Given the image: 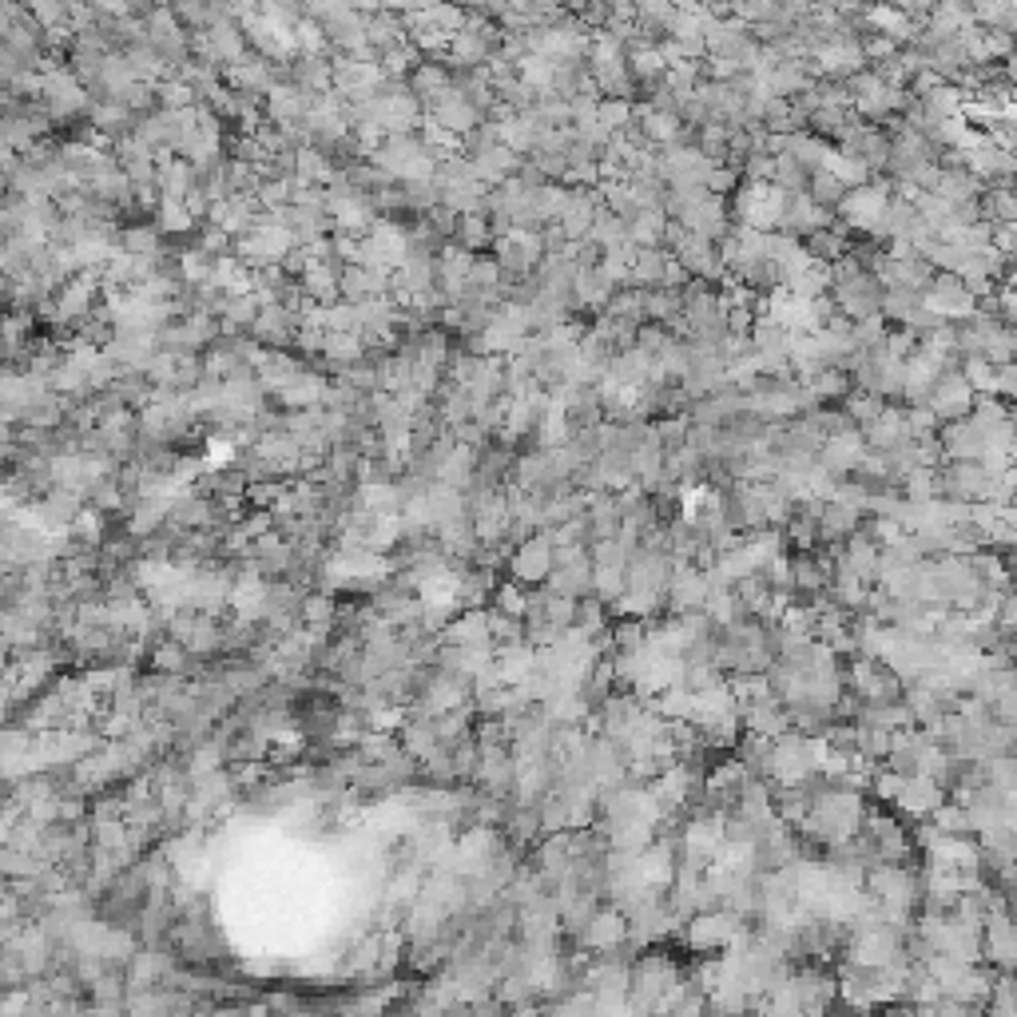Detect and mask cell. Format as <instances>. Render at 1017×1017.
Wrapping results in <instances>:
<instances>
[{
	"label": "cell",
	"mask_w": 1017,
	"mask_h": 1017,
	"mask_svg": "<svg viewBox=\"0 0 1017 1017\" xmlns=\"http://www.w3.org/2000/svg\"><path fill=\"white\" fill-rule=\"evenodd\" d=\"M628 942V914L621 910V906H608V910H596L592 914V923L584 926V935L577 946H584V950H613V946Z\"/></svg>",
	"instance_id": "obj_5"
},
{
	"label": "cell",
	"mask_w": 1017,
	"mask_h": 1017,
	"mask_svg": "<svg viewBox=\"0 0 1017 1017\" xmlns=\"http://www.w3.org/2000/svg\"><path fill=\"white\" fill-rule=\"evenodd\" d=\"M862 509L847 505V501L830 498L819 501V540H847L851 533H859Z\"/></svg>",
	"instance_id": "obj_7"
},
{
	"label": "cell",
	"mask_w": 1017,
	"mask_h": 1017,
	"mask_svg": "<svg viewBox=\"0 0 1017 1017\" xmlns=\"http://www.w3.org/2000/svg\"><path fill=\"white\" fill-rule=\"evenodd\" d=\"M577 628L601 636L604 633V601H589V596H581V601H577Z\"/></svg>",
	"instance_id": "obj_13"
},
{
	"label": "cell",
	"mask_w": 1017,
	"mask_h": 1017,
	"mask_svg": "<svg viewBox=\"0 0 1017 1017\" xmlns=\"http://www.w3.org/2000/svg\"><path fill=\"white\" fill-rule=\"evenodd\" d=\"M815 775V756H811V736L807 731H783L771 744V783L775 787H795Z\"/></svg>",
	"instance_id": "obj_1"
},
{
	"label": "cell",
	"mask_w": 1017,
	"mask_h": 1017,
	"mask_svg": "<svg viewBox=\"0 0 1017 1017\" xmlns=\"http://www.w3.org/2000/svg\"><path fill=\"white\" fill-rule=\"evenodd\" d=\"M402 748L410 751L414 759H429V756H434V751L442 748L434 716H426V712H417L414 719H405V724H402Z\"/></svg>",
	"instance_id": "obj_9"
},
{
	"label": "cell",
	"mask_w": 1017,
	"mask_h": 1017,
	"mask_svg": "<svg viewBox=\"0 0 1017 1017\" xmlns=\"http://www.w3.org/2000/svg\"><path fill=\"white\" fill-rule=\"evenodd\" d=\"M552 565H557V540H552L549 529H537L533 537H525L517 549H513V557H509L513 581L525 584V589L549 581Z\"/></svg>",
	"instance_id": "obj_3"
},
{
	"label": "cell",
	"mask_w": 1017,
	"mask_h": 1017,
	"mask_svg": "<svg viewBox=\"0 0 1017 1017\" xmlns=\"http://www.w3.org/2000/svg\"><path fill=\"white\" fill-rule=\"evenodd\" d=\"M191 664V648L183 640H159L156 648H152V668L156 672H167V675H183Z\"/></svg>",
	"instance_id": "obj_11"
},
{
	"label": "cell",
	"mask_w": 1017,
	"mask_h": 1017,
	"mask_svg": "<svg viewBox=\"0 0 1017 1017\" xmlns=\"http://www.w3.org/2000/svg\"><path fill=\"white\" fill-rule=\"evenodd\" d=\"M437 640L442 644H489L493 640V636H489V613L485 608H466L457 621H449L446 628L437 633Z\"/></svg>",
	"instance_id": "obj_8"
},
{
	"label": "cell",
	"mask_w": 1017,
	"mask_h": 1017,
	"mask_svg": "<svg viewBox=\"0 0 1017 1017\" xmlns=\"http://www.w3.org/2000/svg\"><path fill=\"white\" fill-rule=\"evenodd\" d=\"M946 803V787L935 775H906L903 795H898V811H906L910 819H926Z\"/></svg>",
	"instance_id": "obj_6"
},
{
	"label": "cell",
	"mask_w": 1017,
	"mask_h": 1017,
	"mask_svg": "<svg viewBox=\"0 0 1017 1017\" xmlns=\"http://www.w3.org/2000/svg\"><path fill=\"white\" fill-rule=\"evenodd\" d=\"M744 930H748V926H744V914L731 910V906H716V910H700L696 918H688L684 938L692 950L707 954V950H727Z\"/></svg>",
	"instance_id": "obj_2"
},
{
	"label": "cell",
	"mask_w": 1017,
	"mask_h": 1017,
	"mask_svg": "<svg viewBox=\"0 0 1017 1017\" xmlns=\"http://www.w3.org/2000/svg\"><path fill=\"white\" fill-rule=\"evenodd\" d=\"M707 596H712V577H707V569H700V565L692 561H675L672 569V581H668V592L664 601L672 613H704Z\"/></svg>",
	"instance_id": "obj_4"
},
{
	"label": "cell",
	"mask_w": 1017,
	"mask_h": 1017,
	"mask_svg": "<svg viewBox=\"0 0 1017 1017\" xmlns=\"http://www.w3.org/2000/svg\"><path fill=\"white\" fill-rule=\"evenodd\" d=\"M525 596H529V589L525 584H498V592H493V608L498 613H509V616H525Z\"/></svg>",
	"instance_id": "obj_12"
},
{
	"label": "cell",
	"mask_w": 1017,
	"mask_h": 1017,
	"mask_svg": "<svg viewBox=\"0 0 1017 1017\" xmlns=\"http://www.w3.org/2000/svg\"><path fill=\"white\" fill-rule=\"evenodd\" d=\"M498 668L505 675V684H525L533 675V668H537V644L521 640L509 644V648H498Z\"/></svg>",
	"instance_id": "obj_10"
}]
</instances>
